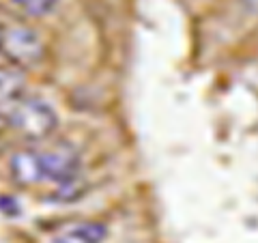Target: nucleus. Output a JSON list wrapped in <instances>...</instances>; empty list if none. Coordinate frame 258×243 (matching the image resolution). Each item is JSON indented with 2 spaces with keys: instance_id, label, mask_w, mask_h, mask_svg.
<instances>
[{
  "instance_id": "8",
  "label": "nucleus",
  "mask_w": 258,
  "mask_h": 243,
  "mask_svg": "<svg viewBox=\"0 0 258 243\" xmlns=\"http://www.w3.org/2000/svg\"><path fill=\"white\" fill-rule=\"evenodd\" d=\"M243 3L249 7V9H256L258 11V0H243Z\"/></svg>"
},
{
  "instance_id": "5",
  "label": "nucleus",
  "mask_w": 258,
  "mask_h": 243,
  "mask_svg": "<svg viewBox=\"0 0 258 243\" xmlns=\"http://www.w3.org/2000/svg\"><path fill=\"white\" fill-rule=\"evenodd\" d=\"M26 88V80L13 67H0V106L20 99Z\"/></svg>"
},
{
  "instance_id": "7",
  "label": "nucleus",
  "mask_w": 258,
  "mask_h": 243,
  "mask_svg": "<svg viewBox=\"0 0 258 243\" xmlns=\"http://www.w3.org/2000/svg\"><path fill=\"white\" fill-rule=\"evenodd\" d=\"M7 26H9V22H7L3 15H0V54H3V45H5V35H7Z\"/></svg>"
},
{
  "instance_id": "4",
  "label": "nucleus",
  "mask_w": 258,
  "mask_h": 243,
  "mask_svg": "<svg viewBox=\"0 0 258 243\" xmlns=\"http://www.w3.org/2000/svg\"><path fill=\"white\" fill-rule=\"evenodd\" d=\"M106 237H108L106 224L93 220H78L58 226L52 232L50 243H103Z\"/></svg>"
},
{
  "instance_id": "3",
  "label": "nucleus",
  "mask_w": 258,
  "mask_h": 243,
  "mask_svg": "<svg viewBox=\"0 0 258 243\" xmlns=\"http://www.w3.org/2000/svg\"><path fill=\"white\" fill-rule=\"evenodd\" d=\"M3 54L15 67H32L43 56V41L39 32L24 22H9Z\"/></svg>"
},
{
  "instance_id": "1",
  "label": "nucleus",
  "mask_w": 258,
  "mask_h": 243,
  "mask_svg": "<svg viewBox=\"0 0 258 243\" xmlns=\"http://www.w3.org/2000/svg\"><path fill=\"white\" fill-rule=\"evenodd\" d=\"M9 179L22 188L32 185H58L60 190L74 188L80 176L78 153L69 147L20 149L9 155Z\"/></svg>"
},
{
  "instance_id": "6",
  "label": "nucleus",
  "mask_w": 258,
  "mask_h": 243,
  "mask_svg": "<svg viewBox=\"0 0 258 243\" xmlns=\"http://www.w3.org/2000/svg\"><path fill=\"white\" fill-rule=\"evenodd\" d=\"M60 0H11V5L26 18H45L50 15Z\"/></svg>"
},
{
  "instance_id": "2",
  "label": "nucleus",
  "mask_w": 258,
  "mask_h": 243,
  "mask_svg": "<svg viewBox=\"0 0 258 243\" xmlns=\"http://www.w3.org/2000/svg\"><path fill=\"white\" fill-rule=\"evenodd\" d=\"M0 125L15 129L28 142H39L52 136L58 118L47 101L22 95L20 99L0 106Z\"/></svg>"
}]
</instances>
